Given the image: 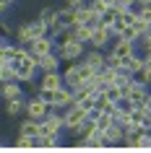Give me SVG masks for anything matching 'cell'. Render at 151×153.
Wrapping results in <instances>:
<instances>
[{
	"mask_svg": "<svg viewBox=\"0 0 151 153\" xmlns=\"http://www.w3.org/2000/svg\"><path fill=\"white\" fill-rule=\"evenodd\" d=\"M5 114H8L11 120L26 117V96L24 99H13V101H5Z\"/></svg>",
	"mask_w": 151,
	"mask_h": 153,
	"instance_id": "cell-18",
	"label": "cell"
},
{
	"mask_svg": "<svg viewBox=\"0 0 151 153\" xmlns=\"http://www.w3.org/2000/svg\"><path fill=\"white\" fill-rule=\"evenodd\" d=\"M52 39H55V47H65V44H71L73 39H76V34H73V29H60L57 34H52Z\"/></svg>",
	"mask_w": 151,
	"mask_h": 153,
	"instance_id": "cell-21",
	"label": "cell"
},
{
	"mask_svg": "<svg viewBox=\"0 0 151 153\" xmlns=\"http://www.w3.org/2000/svg\"><path fill=\"white\" fill-rule=\"evenodd\" d=\"M94 117H96V125H99V130H107V127H112L115 125V117L112 114H102V112H94Z\"/></svg>",
	"mask_w": 151,
	"mask_h": 153,
	"instance_id": "cell-25",
	"label": "cell"
},
{
	"mask_svg": "<svg viewBox=\"0 0 151 153\" xmlns=\"http://www.w3.org/2000/svg\"><path fill=\"white\" fill-rule=\"evenodd\" d=\"M60 145V135H47L39 137V148H57Z\"/></svg>",
	"mask_w": 151,
	"mask_h": 153,
	"instance_id": "cell-28",
	"label": "cell"
},
{
	"mask_svg": "<svg viewBox=\"0 0 151 153\" xmlns=\"http://www.w3.org/2000/svg\"><path fill=\"white\" fill-rule=\"evenodd\" d=\"M117 109H120V112H125V114H130V112L135 109V104H133V101H130L128 96H122V99L117 101Z\"/></svg>",
	"mask_w": 151,
	"mask_h": 153,
	"instance_id": "cell-30",
	"label": "cell"
},
{
	"mask_svg": "<svg viewBox=\"0 0 151 153\" xmlns=\"http://www.w3.org/2000/svg\"><path fill=\"white\" fill-rule=\"evenodd\" d=\"M141 68H146V57H143V52H141V49H138L135 55L125 57V70H128V73H138Z\"/></svg>",
	"mask_w": 151,
	"mask_h": 153,
	"instance_id": "cell-20",
	"label": "cell"
},
{
	"mask_svg": "<svg viewBox=\"0 0 151 153\" xmlns=\"http://www.w3.org/2000/svg\"><path fill=\"white\" fill-rule=\"evenodd\" d=\"M0 81H3V83L18 81V73H16V65H13V62H8V65H0Z\"/></svg>",
	"mask_w": 151,
	"mask_h": 153,
	"instance_id": "cell-23",
	"label": "cell"
},
{
	"mask_svg": "<svg viewBox=\"0 0 151 153\" xmlns=\"http://www.w3.org/2000/svg\"><path fill=\"white\" fill-rule=\"evenodd\" d=\"M112 42H115V34H112V29H107V26H96L94 29V36H91V42H89V47H96V49H110Z\"/></svg>",
	"mask_w": 151,
	"mask_h": 153,
	"instance_id": "cell-6",
	"label": "cell"
},
{
	"mask_svg": "<svg viewBox=\"0 0 151 153\" xmlns=\"http://www.w3.org/2000/svg\"><path fill=\"white\" fill-rule=\"evenodd\" d=\"M133 78H135L138 83H146V86L151 88V70H149V68H141L138 73H133Z\"/></svg>",
	"mask_w": 151,
	"mask_h": 153,
	"instance_id": "cell-27",
	"label": "cell"
},
{
	"mask_svg": "<svg viewBox=\"0 0 151 153\" xmlns=\"http://www.w3.org/2000/svg\"><path fill=\"white\" fill-rule=\"evenodd\" d=\"M115 8L122 10V8H138V0H115Z\"/></svg>",
	"mask_w": 151,
	"mask_h": 153,
	"instance_id": "cell-33",
	"label": "cell"
},
{
	"mask_svg": "<svg viewBox=\"0 0 151 153\" xmlns=\"http://www.w3.org/2000/svg\"><path fill=\"white\" fill-rule=\"evenodd\" d=\"M76 104V91L68 88V86H63V88H57L55 91V99H52V106L55 109H60V112H65L68 106Z\"/></svg>",
	"mask_w": 151,
	"mask_h": 153,
	"instance_id": "cell-9",
	"label": "cell"
},
{
	"mask_svg": "<svg viewBox=\"0 0 151 153\" xmlns=\"http://www.w3.org/2000/svg\"><path fill=\"white\" fill-rule=\"evenodd\" d=\"M83 62L91 65L96 73L102 70V68H107V49H96V47H89L86 55H83Z\"/></svg>",
	"mask_w": 151,
	"mask_h": 153,
	"instance_id": "cell-10",
	"label": "cell"
},
{
	"mask_svg": "<svg viewBox=\"0 0 151 153\" xmlns=\"http://www.w3.org/2000/svg\"><path fill=\"white\" fill-rule=\"evenodd\" d=\"M89 0H65V5H71V8H83Z\"/></svg>",
	"mask_w": 151,
	"mask_h": 153,
	"instance_id": "cell-35",
	"label": "cell"
},
{
	"mask_svg": "<svg viewBox=\"0 0 151 153\" xmlns=\"http://www.w3.org/2000/svg\"><path fill=\"white\" fill-rule=\"evenodd\" d=\"M138 49H141L143 55H146V52H151V31H149V34H143L141 39H138Z\"/></svg>",
	"mask_w": 151,
	"mask_h": 153,
	"instance_id": "cell-31",
	"label": "cell"
},
{
	"mask_svg": "<svg viewBox=\"0 0 151 153\" xmlns=\"http://www.w3.org/2000/svg\"><path fill=\"white\" fill-rule=\"evenodd\" d=\"M104 94H107V96H110V99H112V101H120V99L125 96V91L120 88V83H115V86H110V88L104 91Z\"/></svg>",
	"mask_w": 151,
	"mask_h": 153,
	"instance_id": "cell-29",
	"label": "cell"
},
{
	"mask_svg": "<svg viewBox=\"0 0 151 153\" xmlns=\"http://www.w3.org/2000/svg\"><path fill=\"white\" fill-rule=\"evenodd\" d=\"M0 96H3V101H13V99H24L26 91H24V86H21L18 81H11V83H3Z\"/></svg>",
	"mask_w": 151,
	"mask_h": 153,
	"instance_id": "cell-14",
	"label": "cell"
},
{
	"mask_svg": "<svg viewBox=\"0 0 151 153\" xmlns=\"http://www.w3.org/2000/svg\"><path fill=\"white\" fill-rule=\"evenodd\" d=\"M143 57H146V68H149V70H151V52H146V55H143Z\"/></svg>",
	"mask_w": 151,
	"mask_h": 153,
	"instance_id": "cell-37",
	"label": "cell"
},
{
	"mask_svg": "<svg viewBox=\"0 0 151 153\" xmlns=\"http://www.w3.org/2000/svg\"><path fill=\"white\" fill-rule=\"evenodd\" d=\"M104 135H107L110 145H122V143H125V135H128V132H125L122 127H120L117 122H115L112 127H107V130H104Z\"/></svg>",
	"mask_w": 151,
	"mask_h": 153,
	"instance_id": "cell-19",
	"label": "cell"
},
{
	"mask_svg": "<svg viewBox=\"0 0 151 153\" xmlns=\"http://www.w3.org/2000/svg\"><path fill=\"white\" fill-rule=\"evenodd\" d=\"M73 34H76V39H81L83 44H89V42H91V36H94V26L78 24V26H73Z\"/></svg>",
	"mask_w": 151,
	"mask_h": 153,
	"instance_id": "cell-22",
	"label": "cell"
},
{
	"mask_svg": "<svg viewBox=\"0 0 151 153\" xmlns=\"http://www.w3.org/2000/svg\"><path fill=\"white\" fill-rule=\"evenodd\" d=\"M16 148H39V137L18 135V137H16Z\"/></svg>",
	"mask_w": 151,
	"mask_h": 153,
	"instance_id": "cell-26",
	"label": "cell"
},
{
	"mask_svg": "<svg viewBox=\"0 0 151 153\" xmlns=\"http://www.w3.org/2000/svg\"><path fill=\"white\" fill-rule=\"evenodd\" d=\"M52 112V104L44 101L39 94H34L32 99H26V117H32V120H47V114Z\"/></svg>",
	"mask_w": 151,
	"mask_h": 153,
	"instance_id": "cell-3",
	"label": "cell"
},
{
	"mask_svg": "<svg viewBox=\"0 0 151 153\" xmlns=\"http://www.w3.org/2000/svg\"><path fill=\"white\" fill-rule=\"evenodd\" d=\"M16 73H18V81H26V78H37V70H39V60L29 52L26 57L16 60Z\"/></svg>",
	"mask_w": 151,
	"mask_h": 153,
	"instance_id": "cell-5",
	"label": "cell"
},
{
	"mask_svg": "<svg viewBox=\"0 0 151 153\" xmlns=\"http://www.w3.org/2000/svg\"><path fill=\"white\" fill-rule=\"evenodd\" d=\"M63 117H65V132H73V130H78L81 125L89 120V112L81 109L78 104H73V106H68L63 112Z\"/></svg>",
	"mask_w": 151,
	"mask_h": 153,
	"instance_id": "cell-4",
	"label": "cell"
},
{
	"mask_svg": "<svg viewBox=\"0 0 151 153\" xmlns=\"http://www.w3.org/2000/svg\"><path fill=\"white\" fill-rule=\"evenodd\" d=\"M117 16H120V10H117V8H110L107 13H102V26H107V29H115V24H117Z\"/></svg>",
	"mask_w": 151,
	"mask_h": 153,
	"instance_id": "cell-24",
	"label": "cell"
},
{
	"mask_svg": "<svg viewBox=\"0 0 151 153\" xmlns=\"http://www.w3.org/2000/svg\"><path fill=\"white\" fill-rule=\"evenodd\" d=\"M57 10H60V8H52V5H44V8L39 10V18H42V24H44V26L50 29V36L60 31V26H57Z\"/></svg>",
	"mask_w": 151,
	"mask_h": 153,
	"instance_id": "cell-12",
	"label": "cell"
},
{
	"mask_svg": "<svg viewBox=\"0 0 151 153\" xmlns=\"http://www.w3.org/2000/svg\"><path fill=\"white\" fill-rule=\"evenodd\" d=\"M39 127H42V122H39V120L24 117V120L18 122V135H26V137H39Z\"/></svg>",
	"mask_w": 151,
	"mask_h": 153,
	"instance_id": "cell-16",
	"label": "cell"
},
{
	"mask_svg": "<svg viewBox=\"0 0 151 153\" xmlns=\"http://www.w3.org/2000/svg\"><path fill=\"white\" fill-rule=\"evenodd\" d=\"M138 18H143L151 26V5H138Z\"/></svg>",
	"mask_w": 151,
	"mask_h": 153,
	"instance_id": "cell-32",
	"label": "cell"
},
{
	"mask_svg": "<svg viewBox=\"0 0 151 153\" xmlns=\"http://www.w3.org/2000/svg\"><path fill=\"white\" fill-rule=\"evenodd\" d=\"M37 60H39V73H55V70H60V65H63V60H60L57 52H50V55H44V57H37Z\"/></svg>",
	"mask_w": 151,
	"mask_h": 153,
	"instance_id": "cell-15",
	"label": "cell"
},
{
	"mask_svg": "<svg viewBox=\"0 0 151 153\" xmlns=\"http://www.w3.org/2000/svg\"><path fill=\"white\" fill-rule=\"evenodd\" d=\"M138 5H151V0H138Z\"/></svg>",
	"mask_w": 151,
	"mask_h": 153,
	"instance_id": "cell-38",
	"label": "cell"
},
{
	"mask_svg": "<svg viewBox=\"0 0 151 153\" xmlns=\"http://www.w3.org/2000/svg\"><path fill=\"white\" fill-rule=\"evenodd\" d=\"M110 49L115 55H120V57H130V55L138 52V44H135V42H128V39H115Z\"/></svg>",
	"mask_w": 151,
	"mask_h": 153,
	"instance_id": "cell-17",
	"label": "cell"
},
{
	"mask_svg": "<svg viewBox=\"0 0 151 153\" xmlns=\"http://www.w3.org/2000/svg\"><path fill=\"white\" fill-rule=\"evenodd\" d=\"M47 34H50V29L42 24V18H34V21H24V24L16 26V31H13V42L29 47L37 36H47Z\"/></svg>",
	"mask_w": 151,
	"mask_h": 153,
	"instance_id": "cell-1",
	"label": "cell"
},
{
	"mask_svg": "<svg viewBox=\"0 0 151 153\" xmlns=\"http://www.w3.org/2000/svg\"><path fill=\"white\" fill-rule=\"evenodd\" d=\"M39 86H42V88H47V91H57V88H63V86H65L63 73H60V70H55V73H42Z\"/></svg>",
	"mask_w": 151,
	"mask_h": 153,
	"instance_id": "cell-13",
	"label": "cell"
},
{
	"mask_svg": "<svg viewBox=\"0 0 151 153\" xmlns=\"http://www.w3.org/2000/svg\"><path fill=\"white\" fill-rule=\"evenodd\" d=\"M29 52H32L34 57H44V55H50V52H57V47H55V39L52 36H37V39L29 44Z\"/></svg>",
	"mask_w": 151,
	"mask_h": 153,
	"instance_id": "cell-7",
	"label": "cell"
},
{
	"mask_svg": "<svg viewBox=\"0 0 151 153\" xmlns=\"http://www.w3.org/2000/svg\"><path fill=\"white\" fill-rule=\"evenodd\" d=\"M57 26H60V29H73V26H78V8H71V5L60 8L57 10Z\"/></svg>",
	"mask_w": 151,
	"mask_h": 153,
	"instance_id": "cell-11",
	"label": "cell"
},
{
	"mask_svg": "<svg viewBox=\"0 0 151 153\" xmlns=\"http://www.w3.org/2000/svg\"><path fill=\"white\" fill-rule=\"evenodd\" d=\"M133 26H135V29H138V34H141V36H143V34H149V31H151V26L146 24V21H143V18H138V21H135Z\"/></svg>",
	"mask_w": 151,
	"mask_h": 153,
	"instance_id": "cell-34",
	"label": "cell"
},
{
	"mask_svg": "<svg viewBox=\"0 0 151 153\" xmlns=\"http://www.w3.org/2000/svg\"><path fill=\"white\" fill-rule=\"evenodd\" d=\"M13 3H16V0H0V8H3V13H8Z\"/></svg>",
	"mask_w": 151,
	"mask_h": 153,
	"instance_id": "cell-36",
	"label": "cell"
},
{
	"mask_svg": "<svg viewBox=\"0 0 151 153\" xmlns=\"http://www.w3.org/2000/svg\"><path fill=\"white\" fill-rule=\"evenodd\" d=\"M86 49H89V44H83L81 39H73L71 44H65V47L57 49V55L63 60V65H71V62H81L83 55H86Z\"/></svg>",
	"mask_w": 151,
	"mask_h": 153,
	"instance_id": "cell-2",
	"label": "cell"
},
{
	"mask_svg": "<svg viewBox=\"0 0 151 153\" xmlns=\"http://www.w3.org/2000/svg\"><path fill=\"white\" fill-rule=\"evenodd\" d=\"M128 99H130L135 106H149L151 88L146 86V83H138V81H135L133 86H130V91H128Z\"/></svg>",
	"mask_w": 151,
	"mask_h": 153,
	"instance_id": "cell-8",
	"label": "cell"
}]
</instances>
